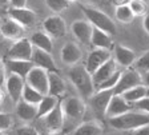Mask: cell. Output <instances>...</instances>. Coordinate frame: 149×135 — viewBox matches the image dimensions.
<instances>
[{
  "label": "cell",
  "mask_w": 149,
  "mask_h": 135,
  "mask_svg": "<svg viewBox=\"0 0 149 135\" xmlns=\"http://www.w3.org/2000/svg\"><path fill=\"white\" fill-rule=\"evenodd\" d=\"M69 79H71L72 84L74 86V88L77 90L79 95L83 98L89 99L93 94H95V83H93L92 75L88 72L84 66H73L69 70Z\"/></svg>",
  "instance_id": "cell-1"
},
{
  "label": "cell",
  "mask_w": 149,
  "mask_h": 135,
  "mask_svg": "<svg viewBox=\"0 0 149 135\" xmlns=\"http://www.w3.org/2000/svg\"><path fill=\"white\" fill-rule=\"evenodd\" d=\"M149 124V115L143 112H129L116 118H109V126L120 131H133L141 126Z\"/></svg>",
  "instance_id": "cell-2"
},
{
  "label": "cell",
  "mask_w": 149,
  "mask_h": 135,
  "mask_svg": "<svg viewBox=\"0 0 149 135\" xmlns=\"http://www.w3.org/2000/svg\"><path fill=\"white\" fill-rule=\"evenodd\" d=\"M81 10H83L87 20L92 24L93 28L100 30V31L105 32V34L111 35V36H113V35L116 34L117 30H116L115 22H113L107 13H104L100 10H96V8L85 7V6H81Z\"/></svg>",
  "instance_id": "cell-3"
},
{
  "label": "cell",
  "mask_w": 149,
  "mask_h": 135,
  "mask_svg": "<svg viewBox=\"0 0 149 135\" xmlns=\"http://www.w3.org/2000/svg\"><path fill=\"white\" fill-rule=\"evenodd\" d=\"M143 84V76L139 71L134 68H128L121 72V76L118 79L116 87L113 88V94L115 95H123L125 91L130 88L136 87V86Z\"/></svg>",
  "instance_id": "cell-4"
},
{
  "label": "cell",
  "mask_w": 149,
  "mask_h": 135,
  "mask_svg": "<svg viewBox=\"0 0 149 135\" xmlns=\"http://www.w3.org/2000/svg\"><path fill=\"white\" fill-rule=\"evenodd\" d=\"M61 107L64 116L71 120L81 119L85 114V103L79 96H68L61 101Z\"/></svg>",
  "instance_id": "cell-5"
},
{
  "label": "cell",
  "mask_w": 149,
  "mask_h": 135,
  "mask_svg": "<svg viewBox=\"0 0 149 135\" xmlns=\"http://www.w3.org/2000/svg\"><path fill=\"white\" fill-rule=\"evenodd\" d=\"M33 46L29 39L22 38L16 40L8 50V60H32Z\"/></svg>",
  "instance_id": "cell-6"
},
{
  "label": "cell",
  "mask_w": 149,
  "mask_h": 135,
  "mask_svg": "<svg viewBox=\"0 0 149 135\" xmlns=\"http://www.w3.org/2000/svg\"><path fill=\"white\" fill-rule=\"evenodd\" d=\"M25 83L32 88L43 94L44 96L48 95V71L39 67H33L31 72L25 78Z\"/></svg>",
  "instance_id": "cell-7"
},
{
  "label": "cell",
  "mask_w": 149,
  "mask_h": 135,
  "mask_svg": "<svg viewBox=\"0 0 149 135\" xmlns=\"http://www.w3.org/2000/svg\"><path fill=\"white\" fill-rule=\"evenodd\" d=\"M113 90H101L89 98V106L97 115H105L108 104L113 96Z\"/></svg>",
  "instance_id": "cell-8"
},
{
  "label": "cell",
  "mask_w": 149,
  "mask_h": 135,
  "mask_svg": "<svg viewBox=\"0 0 149 135\" xmlns=\"http://www.w3.org/2000/svg\"><path fill=\"white\" fill-rule=\"evenodd\" d=\"M4 84H6L7 94H8V96L11 98V101H12L15 104H17L19 102L22 101L25 80L17 75L9 74V76L6 79V83H4Z\"/></svg>",
  "instance_id": "cell-9"
},
{
  "label": "cell",
  "mask_w": 149,
  "mask_h": 135,
  "mask_svg": "<svg viewBox=\"0 0 149 135\" xmlns=\"http://www.w3.org/2000/svg\"><path fill=\"white\" fill-rule=\"evenodd\" d=\"M44 32L49 35L51 38H63L67 34V24L59 15L48 16L43 23Z\"/></svg>",
  "instance_id": "cell-10"
},
{
  "label": "cell",
  "mask_w": 149,
  "mask_h": 135,
  "mask_svg": "<svg viewBox=\"0 0 149 135\" xmlns=\"http://www.w3.org/2000/svg\"><path fill=\"white\" fill-rule=\"evenodd\" d=\"M112 58V53L109 52V50H100V48H95L93 51H91V53L88 55V59L85 62V70L92 75L96 72V70L104 64L105 62H108Z\"/></svg>",
  "instance_id": "cell-11"
},
{
  "label": "cell",
  "mask_w": 149,
  "mask_h": 135,
  "mask_svg": "<svg viewBox=\"0 0 149 135\" xmlns=\"http://www.w3.org/2000/svg\"><path fill=\"white\" fill-rule=\"evenodd\" d=\"M25 28L12 20L11 18H1V23H0V34L3 35L6 39L9 40H19L23 38Z\"/></svg>",
  "instance_id": "cell-12"
},
{
  "label": "cell",
  "mask_w": 149,
  "mask_h": 135,
  "mask_svg": "<svg viewBox=\"0 0 149 135\" xmlns=\"http://www.w3.org/2000/svg\"><path fill=\"white\" fill-rule=\"evenodd\" d=\"M7 13H8V18L15 20L16 23H19L24 28L32 27L36 22V13L27 7H24V8H9Z\"/></svg>",
  "instance_id": "cell-13"
},
{
  "label": "cell",
  "mask_w": 149,
  "mask_h": 135,
  "mask_svg": "<svg viewBox=\"0 0 149 135\" xmlns=\"http://www.w3.org/2000/svg\"><path fill=\"white\" fill-rule=\"evenodd\" d=\"M32 63H33L35 67L43 68L45 71H48V72H57V68H56V64H55V60H53L52 55L45 52V51L33 48Z\"/></svg>",
  "instance_id": "cell-14"
},
{
  "label": "cell",
  "mask_w": 149,
  "mask_h": 135,
  "mask_svg": "<svg viewBox=\"0 0 149 135\" xmlns=\"http://www.w3.org/2000/svg\"><path fill=\"white\" fill-rule=\"evenodd\" d=\"M130 108H132L130 103H128L121 95H113L108 104L105 115L108 118H116V116H121L124 114L129 112Z\"/></svg>",
  "instance_id": "cell-15"
},
{
  "label": "cell",
  "mask_w": 149,
  "mask_h": 135,
  "mask_svg": "<svg viewBox=\"0 0 149 135\" xmlns=\"http://www.w3.org/2000/svg\"><path fill=\"white\" fill-rule=\"evenodd\" d=\"M64 112H63L61 101L57 103V106L51 111L48 115L44 116V122H45L47 129L49 130V132H57L61 130L63 123H64Z\"/></svg>",
  "instance_id": "cell-16"
},
{
  "label": "cell",
  "mask_w": 149,
  "mask_h": 135,
  "mask_svg": "<svg viewBox=\"0 0 149 135\" xmlns=\"http://www.w3.org/2000/svg\"><path fill=\"white\" fill-rule=\"evenodd\" d=\"M81 56H83V52H81L80 47L73 41L64 44V47L61 48V52H60L61 62L68 66H76L80 62Z\"/></svg>",
  "instance_id": "cell-17"
},
{
  "label": "cell",
  "mask_w": 149,
  "mask_h": 135,
  "mask_svg": "<svg viewBox=\"0 0 149 135\" xmlns=\"http://www.w3.org/2000/svg\"><path fill=\"white\" fill-rule=\"evenodd\" d=\"M72 34L79 41L84 44H91V38H92L93 27L88 20H77L74 22L71 27Z\"/></svg>",
  "instance_id": "cell-18"
},
{
  "label": "cell",
  "mask_w": 149,
  "mask_h": 135,
  "mask_svg": "<svg viewBox=\"0 0 149 135\" xmlns=\"http://www.w3.org/2000/svg\"><path fill=\"white\" fill-rule=\"evenodd\" d=\"M113 59L116 63H118L123 67H128L129 68L132 64H134L136 62V53L128 47H124L121 44H116L115 51H113Z\"/></svg>",
  "instance_id": "cell-19"
},
{
  "label": "cell",
  "mask_w": 149,
  "mask_h": 135,
  "mask_svg": "<svg viewBox=\"0 0 149 135\" xmlns=\"http://www.w3.org/2000/svg\"><path fill=\"white\" fill-rule=\"evenodd\" d=\"M116 71H117V63L115 62L113 58H111V59H109L108 62L104 63L100 68L96 70V72L92 74V79H93V83H95V88H96L97 86L101 84L102 82H105L107 79H108L111 75H113Z\"/></svg>",
  "instance_id": "cell-20"
},
{
  "label": "cell",
  "mask_w": 149,
  "mask_h": 135,
  "mask_svg": "<svg viewBox=\"0 0 149 135\" xmlns=\"http://www.w3.org/2000/svg\"><path fill=\"white\" fill-rule=\"evenodd\" d=\"M33 67L32 60H7V68L9 70V72L20 76L24 80Z\"/></svg>",
  "instance_id": "cell-21"
},
{
  "label": "cell",
  "mask_w": 149,
  "mask_h": 135,
  "mask_svg": "<svg viewBox=\"0 0 149 135\" xmlns=\"http://www.w3.org/2000/svg\"><path fill=\"white\" fill-rule=\"evenodd\" d=\"M31 44L35 48L41 51H45V52L51 53L53 51V43H52V38L47 32L43 31H36L29 39Z\"/></svg>",
  "instance_id": "cell-22"
},
{
  "label": "cell",
  "mask_w": 149,
  "mask_h": 135,
  "mask_svg": "<svg viewBox=\"0 0 149 135\" xmlns=\"http://www.w3.org/2000/svg\"><path fill=\"white\" fill-rule=\"evenodd\" d=\"M65 92V83L57 72H48V95L61 98Z\"/></svg>",
  "instance_id": "cell-23"
},
{
  "label": "cell",
  "mask_w": 149,
  "mask_h": 135,
  "mask_svg": "<svg viewBox=\"0 0 149 135\" xmlns=\"http://www.w3.org/2000/svg\"><path fill=\"white\" fill-rule=\"evenodd\" d=\"M16 115L22 120L31 122L37 118V106L29 104L24 101H20L16 104Z\"/></svg>",
  "instance_id": "cell-24"
},
{
  "label": "cell",
  "mask_w": 149,
  "mask_h": 135,
  "mask_svg": "<svg viewBox=\"0 0 149 135\" xmlns=\"http://www.w3.org/2000/svg\"><path fill=\"white\" fill-rule=\"evenodd\" d=\"M91 44L95 48H100V50H109L112 47V36L105 32L100 31L97 28H93L92 31V38H91Z\"/></svg>",
  "instance_id": "cell-25"
},
{
  "label": "cell",
  "mask_w": 149,
  "mask_h": 135,
  "mask_svg": "<svg viewBox=\"0 0 149 135\" xmlns=\"http://www.w3.org/2000/svg\"><path fill=\"white\" fill-rule=\"evenodd\" d=\"M60 101H61L60 98L45 95V96L43 98V101L37 104V118H44L45 115H48V114L57 106V103H59Z\"/></svg>",
  "instance_id": "cell-26"
},
{
  "label": "cell",
  "mask_w": 149,
  "mask_h": 135,
  "mask_svg": "<svg viewBox=\"0 0 149 135\" xmlns=\"http://www.w3.org/2000/svg\"><path fill=\"white\" fill-rule=\"evenodd\" d=\"M146 95H148V88L144 84H140V86H136V87L128 90V91H125L121 96L124 98L128 103L134 104L136 102H139V101H141L143 98H145Z\"/></svg>",
  "instance_id": "cell-27"
},
{
  "label": "cell",
  "mask_w": 149,
  "mask_h": 135,
  "mask_svg": "<svg viewBox=\"0 0 149 135\" xmlns=\"http://www.w3.org/2000/svg\"><path fill=\"white\" fill-rule=\"evenodd\" d=\"M72 135H102V129L96 122H85L77 126Z\"/></svg>",
  "instance_id": "cell-28"
},
{
  "label": "cell",
  "mask_w": 149,
  "mask_h": 135,
  "mask_svg": "<svg viewBox=\"0 0 149 135\" xmlns=\"http://www.w3.org/2000/svg\"><path fill=\"white\" fill-rule=\"evenodd\" d=\"M43 98H44L43 94H40L37 90L32 88L31 86H28L27 83H25L24 90H23L22 101L27 102V103H29V104H33V106H37V104L43 101Z\"/></svg>",
  "instance_id": "cell-29"
},
{
  "label": "cell",
  "mask_w": 149,
  "mask_h": 135,
  "mask_svg": "<svg viewBox=\"0 0 149 135\" xmlns=\"http://www.w3.org/2000/svg\"><path fill=\"white\" fill-rule=\"evenodd\" d=\"M116 18L121 23H130V22H133L134 15L130 11L128 4H123V6L116 7Z\"/></svg>",
  "instance_id": "cell-30"
},
{
  "label": "cell",
  "mask_w": 149,
  "mask_h": 135,
  "mask_svg": "<svg viewBox=\"0 0 149 135\" xmlns=\"http://www.w3.org/2000/svg\"><path fill=\"white\" fill-rule=\"evenodd\" d=\"M130 11L133 12L134 16H143V15H146V11H148V4L144 1V0H130L129 3Z\"/></svg>",
  "instance_id": "cell-31"
},
{
  "label": "cell",
  "mask_w": 149,
  "mask_h": 135,
  "mask_svg": "<svg viewBox=\"0 0 149 135\" xmlns=\"http://www.w3.org/2000/svg\"><path fill=\"white\" fill-rule=\"evenodd\" d=\"M121 72H123V71H116L113 75H111L107 79L105 82H102L100 86H97L96 90L97 91H101V90H113V88L116 87V84H117L118 79H120Z\"/></svg>",
  "instance_id": "cell-32"
},
{
  "label": "cell",
  "mask_w": 149,
  "mask_h": 135,
  "mask_svg": "<svg viewBox=\"0 0 149 135\" xmlns=\"http://www.w3.org/2000/svg\"><path fill=\"white\" fill-rule=\"evenodd\" d=\"M45 4L53 12H61L68 8L71 1L69 0H45Z\"/></svg>",
  "instance_id": "cell-33"
},
{
  "label": "cell",
  "mask_w": 149,
  "mask_h": 135,
  "mask_svg": "<svg viewBox=\"0 0 149 135\" xmlns=\"http://www.w3.org/2000/svg\"><path fill=\"white\" fill-rule=\"evenodd\" d=\"M136 66V71H143V72H148L149 71V51H146L145 53H143V56H140L139 59H136L134 62Z\"/></svg>",
  "instance_id": "cell-34"
},
{
  "label": "cell",
  "mask_w": 149,
  "mask_h": 135,
  "mask_svg": "<svg viewBox=\"0 0 149 135\" xmlns=\"http://www.w3.org/2000/svg\"><path fill=\"white\" fill-rule=\"evenodd\" d=\"M12 126V116L9 114L0 112V132L7 131Z\"/></svg>",
  "instance_id": "cell-35"
},
{
  "label": "cell",
  "mask_w": 149,
  "mask_h": 135,
  "mask_svg": "<svg viewBox=\"0 0 149 135\" xmlns=\"http://www.w3.org/2000/svg\"><path fill=\"white\" fill-rule=\"evenodd\" d=\"M134 107H136L137 110L141 111L143 114L149 115V96H145V98H143L141 101L136 102V103H134Z\"/></svg>",
  "instance_id": "cell-36"
},
{
  "label": "cell",
  "mask_w": 149,
  "mask_h": 135,
  "mask_svg": "<svg viewBox=\"0 0 149 135\" xmlns=\"http://www.w3.org/2000/svg\"><path fill=\"white\" fill-rule=\"evenodd\" d=\"M16 135H40L39 131H37L35 127L32 126H22V127H19L15 132Z\"/></svg>",
  "instance_id": "cell-37"
},
{
  "label": "cell",
  "mask_w": 149,
  "mask_h": 135,
  "mask_svg": "<svg viewBox=\"0 0 149 135\" xmlns=\"http://www.w3.org/2000/svg\"><path fill=\"white\" fill-rule=\"evenodd\" d=\"M130 135H149V124L141 126L139 129L130 131Z\"/></svg>",
  "instance_id": "cell-38"
},
{
  "label": "cell",
  "mask_w": 149,
  "mask_h": 135,
  "mask_svg": "<svg viewBox=\"0 0 149 135\" xmlns=\"http://www.w3.org/2000/svg\"><path fill=\"white\" fill-rule=\"evenodd\" d=\"M6 64L1 59H0V87L6 83Z\"/></svg>",
  "instance_id": "cell-39"
},
{
  "label": "cell",
  "mask_w": 149,
  "mask_h": 135,
  "mask_svg": "<svg viewBox=\"0 0 149 135\" xmlns=\"http://www.w3.org/2000/svg\"><path fill=\"white\" fill-rule=\"evenodd\" d=\"M11 8H24L27 6V0H9Z\"/></svg>",
  "instance_id": "cell-40"
},
{
  "label": "cell",
  "mask_w": 149,
  "mask_h": 135,
  "mask_svg": "<svg viewBox=\"0 0 149 135\" xmlns=\"http://www.w3.org/2000/svg\"><path fill=\"white\" fill-rule=\"evenodd\" d=\"M143 25H144V30H145V32L149 35V13H146V15L144 16Z\"/></svg>",
  "instance_id": "cell-41"
},
{
  "label": "cell",
  "mask_w": 149,
  "mask_h": 135,
  "mask_svg": "<svg viewBox=\"0 0 149 135\" xmlns=\"http://www.w3.org/2000/svg\"><path fill=\"white\" fill-rule=\"evenodd\" d=\"M141 76H143V84L149 90V71L148 72H144Z\"/></svg>",
  "instance_id": "cell-42"
},
{
  "label": "cell",
  "mask_w": 149,
  "mask_h": 135,
  "mask_svg": "<svg viewBox=\"0 0 149 135\" xmlns=\"http://www.w3.org/2000/svg\"><path fill=\"white\" fill-rule=\"evenodd\" d=\"M8 4H9V0H0V10L4 8L6 6H8Z\"/></svg>",
  "instance_id": "cell-43"
},
{
  "label": "cell",
  "mask_w": 149,
  "mask_h": 135,
  "mask_svg": "<svg viewBox=\"0 0 149 135\" xmlns=\"http://www.w3.org/2000/svg\"><path fill=\"white\" fill-rule=\"evenodd\" d=\"M3 99H4V92H3V90H1V87H0V104H1Z\"/></svg>",
  "instance_id": "cell-44"
},
{
  "label": "cell",
  "mask_w": 149,
  "mask_h": 135,
  "mask_svg": "<svg viewBox=\"0 0 149 135\" xmlns=\"http://www.w3.org/2000/svg\"><path fill=\"white\" fill-rule=\"evenodd\" d=\"M127 0H116V3H118V6H123V4H127L125 3Z\"/></svg>",
  "instance_id": "cell-45"
},
{
  "label": "cell",
  "mask_w": 149,
  "mask_h": 135,
  "mask_svg": "<svg viewBox=\"0 0 149 135\" xmlns=\"http://www.w3.org/2000/svg\"><path fill=\"white\" fill-rule=\"evenodd\" d=\"M48 135H64L61 131H57V132H49Z\"/></svg>",
  "instance_id": "cell-46"
},
{
  "label": "cell",
  "mask_w": 149,
  "mask_h": 135,
  "mask_svg": "<svg viewBox=\"0 0 149 135\" xmlns=\"http://www.w3.org/2000/svg\"><path fill=\"white\" fill-rule=\"evenodd\" d=\"M87 1H89V3H96V1H99V0H87Z\"/></svg>",
  "instance_id": "cell-47"
},
{
  "label": "cell",
  "mask_w": 149,
  "mask_h": 135,
  "mask_svg": "<svg viewBox=\"0 0 149 135\" xmlns=\"http://www.w3.org/2000/svg\"><path fill=\"white\" fill-rule=\"evenodd\" d=\"M1 18H3V11L0 10V19H1Z\"/></svg>",
  "instance_id": "cell-48"
},
{
  "label": "cell",
  "mask_w": 149,
  "mask_h": 135,
  "mask_svg": "<svg viewBox=\"0 0 149 135\" xmlns=\"http://www.w3.org/2000/svg\"><path fill=\"white\" fill-rule=\"evenodd\" d=\"M69 1H71V3H72V1H79V0H69Z\"/></svg>",
  "instance_id": "cell-49"
},
{
  "label": "cell",
  "mask_w": 149,
  "mask_h": 135,
  "mask_svg": "<svg viewBox=\"0 0 149 135\" xmlns=\"http://www.w3.org/2000/svg\"><path fill=\"white\" fill-rule=\"evenodd\" d=\"M0 135H4V132H0Z\"/></svg>",
  "instance_id": "cell-50"
},
{
  "label": "cell",
  "mask_w": 149,
  "mask_h": 135,
  "mask_svg": "<svg viewBox=\"0 0 149 135\" xmlns=\"http://www.w3.org/2000/svg\"><path fill=\"white\" fill-rule=\"evenodd\" d=\"M148 7H149V6H148Z\"/></svg>",
  "instance_id": "cell-51"
}]
</instances>
